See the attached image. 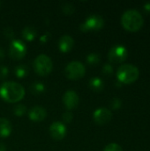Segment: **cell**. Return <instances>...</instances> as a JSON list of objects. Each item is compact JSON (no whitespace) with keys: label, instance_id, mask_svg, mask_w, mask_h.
<instances>
[{"label":"cell","instance_id":"cell-12","mask_svg":"<svg viewBox=\"0 0 150 151\" xmlns=\"http://www.w3.org/2000/svg\"><path fill=\"white\" fill-rule=\"evenodd\" d=\"M47 116V111L43 107L34 106L29 110L28 118L34 122H41L45 119Z\"/></svg>","mask_w":150,"mask_h":151},{"label":"cell","instance_id":"cell-22","mask_svg":"<svg viewBox=\"0 0 150 151\" xmlns=\"http://www.w3.org/2000/svg\"><path fill=\"white\" fill-rule=\"evenodd\" d=\"M103 151H123V149L117 143H110L104 148Z\"/></svg>","mask_w":150,"mask_h":151},{"label":"cell","instance_id":"cell-4","mask_svg":"<svg viewBox=\"0 0 150 151\" xmlns=\"http://www.w3.org/2000/svg\"><path fill=\"white\" fill-rule=\"evenodd\" d=\"M53 64L50 57L45 54L37 56L34 61V70L40 76H46L52 71Z\"/></svg>","mask_w":150,"mask_h":151},{"label":"cell","instance_id":"cell-19","mask_svg":"<svg viewBox=\"0 0 150 151\" xmlns=\"http://www.w3.org/2000/svg\"><path fill=\"white\" fill-rule=\"evenodd\" d=\"M45 90V86L42 82H34L31 86V91L34 95H39L43 93Z\"/></svg>","mask_w":150,"mask_h":151},{"label":"cell","instance_id":"cell-17","mask_svg":"<svg viewBox=\"0 0 150 151\" xmlns=\"http://www.w3.org/2000/svg\"><path fill=\"white\" fill-rule=\"evenodd\" d=\"M14 74L18 79H24L28 74V69L25 65H19L14 69Z\"/></svg>","mask_w":150,"mask_h":151},{"label":"cell","instance_id":"cell-15","mask_svg":"<svg viewBox=\"0 0 150 151\" xmlns=\"http://www.w3.org/2000/svg\"><path fill=\"white\" fill-rule=\"evenodd\" d=\"M89 88L95 92H101L104 88L103 81L99 77H93L89 81Z\"/></svg>","mask_w":150,"mask_h":151},{"label":"cell","instance_id":"cell-30","mask_svg":"<svg viewBox=\"0 0 150 151\" xmlns=\"http://www.w3.org/2000/svg\"><path fill=\"white\" fill-rule=\"evenodd\" d=\"M0 151H6V147L4 143L0 142Z\"/></svg>","mask_w":150,"mask_h":151},{"label":"cell","instance_id":"cell-9","mask_svg":"<svg viewBox=\"0 0 150 151\" xmlns=\"http://www.w3.org/2000/svg\"><path fill=\"white\" fill-rule=\"evenodd\" d=\"M93 119L97 125H105L111 120L112 113L107 108H100L95 111L93 114Z\"/></svg>","mask_w":150,"mask_h":151},{"label":"cell","instance_id":"cell-28","mask_svg":"<svg viewBox=\"0 0 150 151\" xmlns=\"http://www.w3.org/2000/svg\"><path fill=\"white\" fill-rule=\"evenodd\" d=\"M50 33H46L44 35H42V37H41V42H46L48 40H49V38H50Z\"/></svg>","mask_w":150,"mask_h":151},{"label":"cell","instance_id":"cell-16","mask_svg":"<svg viewBox=\"0 0 150 151\" xmlns=\"http://www.w3.org/2000/svg\"><path fill=\"white\" fill-rule=\"evenodd\" d=\"M21 35L26 41L31 42L36 36V30L34 27H26L23 28Z\"/></svg>","mask_w":150,"mask_h":151},{"label":"cell","instance_id":"cell-6","mask_svg":"<svg viewBox=\"0 0 150 151\" xmlns=\"http://www.w3.org/2000/svg\"><path fill=\"white\" fill-rule=\"evenodd\" d=\"M104 19L97 14H92L88 16L84 23L80 25V30L83 32L88 31H97L103 27Z\"/></svg>","mask_w":150,"mask_h":151},{"label":"cell","instance_id":"cell-23","mask_svg":"<svg viewBox=\"0 0 150 151\" xmlns=\"http://www.w3.org/2000/svg\"><path fill=\"white\" fill-rule=\"evenodd\" d=\"M121 105H122V102H121V100H120L119 98L115 97V98H113V99L111 101V107L112 109H114V110L119 109V108L121 107Z\"/></svg>","mask_w":150,"mask_h":151},{"label":"cell","instance_id":"cell-31","mask_svg":"<svg viewBox=\"0 0 150 151\" xmlns=\"http://www.w3.org/2000/svg\"><path fill=\"white\" fill-rule=\"evenodd\" d=\"M4 57V50L2 48H0V60L3 59Z\"/></svg>","mask_w":150,"mask_h":151},{"label":"cell","instance_id":"cell-29","mask_svg":"<svg viewBox=\"0 0 150 151\" xmlns=\"http://www.w3.org/2000/svg\"><path fill=\"white\" fill-rule=\"evenodd\" d=\"M143 9L146 12H150V2H148L143 4Z\"/></svg>","mask_w":150,"mask_h":151},{"label":"cell","instance_id":"cell-20","mask_svg":"<svg viewBox=\"0 0 150 151\" xmlns=\"http://www.w3.org/2000/svg\"><path fill=\"white\" fill-rule=\"evenodd\" d=\"M26 112H27V108H26V106L23 105V104L15 105L14 108H13V113H14V115H16V116H18V117L23 116Z\"/></svg>","mask_w":150,"mask_h":151},{"label":"cell","instance_id":"cell-1","mask_svg":"<svg viewBox=\"0 0 150 151\" xmlns=\"http://www.w3.org/2000/svg\"><path fill=\"white\" fill-rule=\"evenodd\" d=\"M25 96L24 88L14 81L4 82L0 87V97L10 104L19 102Z\"/></svg>","mask_w":150,"mask_h":151},{"label":"cell","instance_id":"cell-14","mask_svg":"<svg viewBox=\"0 0 150 151\" xmlns=\"http://www.w3.org/2000/svg\"><path fill=\"white\" fill-rule=\"evenodd\" d=\"M12 131V126L9 119L5 118L0 119V138L8 137Z\"/></svg>","mask_w":150,"mask_h":151},{"label":"cell","instance_id":"cell-27","mask_svg":"<svg viewBox=\"0 0 150 151\" xmlns=\"http://www.w3.org/2000/svg\"><path fill=\"white\" fill-rule=\"evenodd\" d=\"M4 35H5L6 38H12L14 35V32L12 30V28L11 27H5L4 30Z\"/></svg>","mask_w":150,"mask_h":151},{"label":"cell","instance_id":"cell-13","mask_svg":"<svg viewBox=\"0 0 150 151\" xmlns=\"http://www.w3.org/2000/svg\"><path fill=\"white\" fill-rule=\"evenodd\" d=\"M74 44V41L72 37H71L68 35H65L61 36L58 40V48L60 51L64 53H67L72 50Z\"/></svg>","mask_w":150,"mask_h":151},{"label":"cell","instance_id":"cell-10","mask_svg":"<svg viewBox=\"0 0 150 151\" xmlns=\"http://www.w3.org/2000/svg\"><path fill=\"white\" fill-rule=\"evenodd\" d=\"M50 134L54 140L61 141L66 135V127L62 122H54L50 127Z\"/></svg>","mask_w":150,"mask_h":151},{"label":"cell","instance_id":"cell-8","mask_svg":"<svg viewBox=\"0 0 150 151\" xmlns=\"http://www.w3.org/2000/svg\"><path fill=\"white\" fill-rule=\"evenodd\" d=\"M27 53V46L20 40H13L9 46V55L14 60L22 59Z\"/></svg>","mask_w":150,"mask_h":151},{"label":"cell","instance_id":"cell-7","mask_svg":"<svg viewBox=\"0 0 150 151\" xmlns=\"http://www.w3.org/2000/svg\"><path fill=\"white\" fill-rule=\"evenodd\" d=\"M128 52L124 45H115L113 46L108 53V58L110 62L114 64H118L124 62L127 58Z\"/></svg>","mask_w":150,"mask_h":151},{"label":"cell","instance_id":"cell-3","mask_svg":"<svg viewBox=\"0 0 150 151\" xmlns=\"http://www.w3.org/2000/svg\"><path fill=\"white\" fill-rule=\"evenodd\" d=\"M140 76L139 68L132 64L121 65L117 70V78L122 84H131Z\"/></svg>","mask_w":150,"mask_h":151},{"label":"cell","instance_id":"cell-11","mask_svg":"<svg viewBox=\"0 0 150 151\" xmlns=\"http://www.w3.org/2000/svg\"><path fill=\"white\" fill-rule=\"evenodd\" d=\"M80 103V98L77 93L73 90L66 91L63 96V104L68 110L75 109Z\"/></svg>","mask_w":150,"mask_h":151},{"label":"cell","instance_id":"cell-26","mask_svg":"<svg viewBox=\"0 0 150 151\" xmlns=\"http://www.w3.org/2000/svg\"><path fill=\"white\" fill-rule=\"evenodd\" d=\"M72 114L71 112H65L62 116V119L65 123H70L72 120Z\"/></svg>","mask_w":150,"mask_h":151},{"label":"cell","instance_id":"cell-2","mask_svg":"<svg viewBox=\"0 0 150 151\" xmlns=\"http://www.w3.org/2000/svg\"><path fill=\"white\" fill-rule=\"evenodd\" d=\"M144 23L142 15L134 9L126 11L121 17V24L123 27L130 32H136L140 30Z\"/></svg>","mask_w":150,"mask_h":151},{"label":"cell","instance_id":"cell-24","mask_svg":"<svg viewBox=\"0 0 150 151\" xmlns=\"http://www.w3.org/2000/svg\"><path fill=\"white\" fill-rule=\"evenodd\" d=\"M63 11H64V12H65V14L71 15V14H72L73 12H74V7H73V5L71 4H65L64 5V7H63Z\"/></svg>","mask_w":150,"mask_h":151},{"label":"cell","instance_id":"cell-21","mask_svg":"<svg viewBox=\"0 0 150 151\" xmlns=\"http://www.w3.org/2000/svg\"><path fill=\"white\" fill-rule=\"evenodd\" d=\"M102 73L106 76H111L113 74V66L111 64H105L103 66Z\"/></svg>","mask_w":150,"mask_h":151},{"label":"cell","instance_id":"cell-25","mask_svg":"<svg viewBox=\"0 0 150 151\" xmlns=\"http://www.w3.org/2000/svg\"><path fill=\"white\" fill-rule=\"evenodd\" d=\"M8 75H9V69H8V67H6L4 65H1L0 66V79L4 80Z\"/></svg>","mask_w":150,"mask_h":151},{"label":"cell","instance_id":"cell-5","mask_svg":"<svg viewBox=\"0 0 150 151\" xmlns=\"http://www.w3.org/2000/svg\"><path fill=\"white\" fill-rule=\"evenodd\" d=\"M86 73L85 65L79 61L70 62L65 69V74L67 79L72 81H78L84 77Z\"/></svg>","mask_w":150,"mask_h":151},{"label":"cell","instance_id":"cell-18","mask_svg":"<svg viewBox=\"0 0 150 151\" xmlns=\"http://www.w3.org/2000/svg\"><path fill=\"white\" fill-rule=\"evenodd\" d=\"M101 60L100 55L97 53H90L87 57V62L90 65H97Z\"/></svg>","mask_w":150,"mask_h":151}]
</instances>
